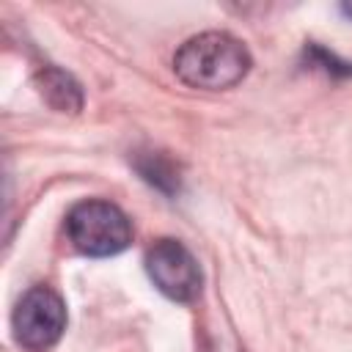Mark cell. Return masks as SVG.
Wrapping results in <instances>:
<instances>
[{
  "mask_svg": "<svg viewBox=\"0 0 352 352\" xmlns=\"http://www.w3.org/2000/svg\"><path fill=\"white\" fill-rule=\"evenodd\" d=\"M250 69L248 47L223 30H206L187 38L173 55V72L182 82L201 91L236 85Z\"/></svg>",
  "mask_w": 352,
  "mask_h": 352,
  "instance_id": "cell-1",
  "label": "cell"
},
{
  "mask_svg": "<svg viewBox=\"0 0 352 352\" xmlns=\"http://www.w3.org/2000/svg\"><path fill=\"white\" fill-rule=\"evenodd\" d=\"M66 234L69 242L94 258L116 256L129 248L132 242V226L129 217L110 201H80L66 214Z\"/></svg>",
  "mask_w": 352,
  "mask_h": 352,
  "instance_id": "cell-2",
  "label": "cell"
},
{
  "mask_svg": "<svg viewBox=\"0 0 352 352\" xmlns=\"http://www.w3.org/2000/svg\"><path fill=\"white\" fill-rule=\"evenodd\" d=\"M11 327L25 349H50L66 330V305L60 294L50 286H33L16 302L11 314Z\"/></svg>",
  "mask_w": 352,
  "mask_h": 352,
  "instance_id": "cell-3",
  "label": "cell"
},
{
  "mask_svg": "<svg viewBox=\"0 0 352 352\" xmlns=\"http://www.w3.org/2000/svg\"><path fill=\"white\" fill-rule=\"evenodd\" d=\"M146 272L176 302H192L201 294V267L179 239H157L146 253Z\"/></svg>",
  "mask_w": 352,
  "mask_h": 352,
  "instance_id": "cell-4",
  "label": "cell"
},
{
  "mask_svg": "<svg viewBox=\"0 0 352 352\" xmlns=\"http://www.w3.org/2000/svg\"><path fill=\"white\" fill-rule=\"evenodd\" d=\"M36 85H38V94L44 96V102L50 107H55L58 113H77L82 107L80 82L72 74H66V72H60L55 66L38 72L36 74Z\"/></svg>",
  "mask_w": 352,
  "mask_h": 352,
  "instance_id": "cell-5",
  "label": "cell"
},
{
  "mask_svg": "<svg viewBox=\"0 0 352 352\" xmlns=\"http://www.w3.org/2000/svg\"><path fill=\"white\" fill-rule=\"evenodd\" d=\"M344 11H346V14H352V6H344Z\"/></svg>",
  "mask_w": 352,
  "mask_h": 352,
  "instance_id": "cell-6",
  "label": "cell"
}]
</instances>
